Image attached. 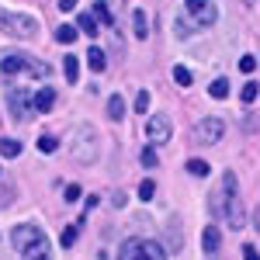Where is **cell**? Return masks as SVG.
<instances>
[{"instance_id": "1", "label": "cell", "mask_w": 260, "mask_h": 260, "mask_svg": "<svg viewBox=\"0 0 260 260\" xmlns=\"http://www.w3.org/2000/svg\"><path fill=\"white\" fill-rule=\"evenodd\" d=\"M219 184H222V191H225V198H222V215H225V222H229L233 229H243V201H240V187H236V174L225 170Z\"/></svg>"}, {"instance_id": "2", "label": "cell", "mask_w": 260, "mask_h": 260, "mask_svg": "<svg viewBox=\"0 0 260 260\" xmlns=\"http://www.w3.org/2000/svg\"><path fill=\"white\" fill-rule=\"evenodd\" d=\"M0 70L7 73V77H18V73H31L35 80H45L49 77V66L35 56H28V52H7L4 59H0Z\"/></svg>"}, {"instance_id": "3", "label": "cell", "mask_w": 260, "mask_h": 260, "mask_svg": "<svg viewBox=\"0 0 260 260\" xmlns=\"http://www.w3.org/2000/svg\"><path fill=\"white\" fill-rule=\"evenodd\" d=\"M0 31L11 35V39H31L39 31V21L31 18V14H14V11L0 7Z\"/></svg>"}, {"instance_id": "4", "label": "cell", "mask_w": 260, "mask_h": 260, "mask_svg": "<svg viewBox=\"0 0 260 260\" xmlns=\"http://www.w3.org/2000/svg\"><path fill=\"white\" fill-rule=\"evenodd\" d=\"M184 18L191 28H212L219 21V11L212 0H184Z\"/></svg>"}, {"instance_id": "5", "label": "cell", "mask_w": 260, "mask_h": 260, "mask_svg": "<svg viewBox=\"0 0 260 260\" xmlns=\"http://www.w3.org/2000/svg\"><path fill=\"white\" fill-rule=\"evenodd\" d=\"M7 108H11V115L21 121L31 118V94L24 90V87H11L7 90Z\"/></svg>"}, {"instance_id": "6", "label": "cell", "mask_w": 260, "mask_h": 260, "mask_svg": "<svg viewBox=\"0 0 260 260\" xmlns=\"http://www.w3.org/2000/svg\"><path fill=\"white\" fill-rule=\"evenodd\" d=\"M222 132H225V125H222L219 118H201L198 125H194V142H198V146H212V142L222 139Z\"/></svg>"}, {"instance_id": "7", "label": "cell", "mask_w": 260, "mask_h": 260, "mask_svg": "<svg viewBox=\"0 0 260 260\" xmlns=\"http://www.w3.org/2000/svg\"><path fill=\"white\" fill-rule=\"evenodd\" d=\"M45 233H42L39 225H31V222H21V225H14V233H11V243H14V250H24V246H31L35 240H42Z\"/></svg>"}, {"instance_id": "8", "label": "cell", "mask_w": 260, "mask_h": 260, "mask_svg": "<svg viewBox=\"0 0 260 260\" xmlns=\"http://www.w3.org/2000/svg\"><path fill=\"white\" fill-rule=\"evenodd\" d=\"M146 136H149L153 146L170 142V118H167V115H153V118L146 121Z\"/></svg>"}, {"instance_id": "9", "label": "cell", "mask_w": 260, "mask_h": 260, "mask_svg": "<svg viewBox=\"0 0 260 260\" xmlns=\"http://www.w3.org/2000/svg\"><path fill=\"white\" fill-rule=\"evenodd\" d=\"M21 260H52V246H49V240L42 236V240H35L31 246H24V250H21Z\"/></svg>"}, {"instance_id": "10", "label": "cell", "mask_w": 260, "mask_h": 260, "mask_svg": "<svg viewBox=\"0 0 260 260\" xmlns=\"http://www.w3.org/2000/svg\"><path fill=\"white\" fill-rule=\"evenodd\" d=\"M136 260H167V250L153 240H139V257Z\"/></svg>"}, {"instance_id": "11", "label": "cell", "mask_w": 260, "mask_h": 260, "mask_svg": "<svg viewBox=\"0 0 260 260\" xmlns=\"http://www.w3.org/2000/svg\"><path fill=\"white\" fill-rule=\"evenodd\" d=\"M201 246H205V253H219V246H222L219 225H205V233H201Z\"/></svg>"}, {"instance_id": "12", "label": "cell", "mask_w": 260, "mask_h": 260, "mask_svg": "<svg viewBox=\"0 0 260 260\" xmlns=\"http://www.w3.org/2000/svg\"><path fill=\"white\" fill-rule=\"evenodd\" d=\"M52 104H56V94H52V87H42L39 94L31 98V108H35V111H42V115H45Z\"/></svg>"}, {"instance_id": "13", "label": "cell", "mask_w": 260, "mask_h": 260, "mask_svg": "<svg viewBox=\"0 0 260 260\" xmlns=\"http://www.w3.org/2000/svg\"><path fill=\"white\" fill-rule=\"evenodd\" d=\"M132 28H136V39H149V21H146V11L142 7L132 11Z\"/></svg>"}, {"instance_id": "14", "label": "cell", "mask_w": 260, "mask_h": 260, "mask_svg": "<svg viewBox=\"0 0 260 260\" xmlns=\"http://www.w3.org/2000/svg\"><path fill=\"white\" fill-rule=\"evenodd\" d=\"M87 66H90L94 73H104V70H108V59H104V52H101L98 45H90V52H87Z\"/></svg>"}, {"instance_id": "15", "label": "cell", "mask_w": 260, "mask_h": 260, "mask_svg": "<svg viewBox=\"0 0 260 260\" xmlns=\"http://www.w3.org/2000/svg\"><path fill=\"white\" fill-rule=\"evenodd\" d=\"M108 118H111V121L125 118V98H121V94H115V98L108 101Z\"/></svg>"}, {"instance_id": "16", "label": "cell", "mask_w": 260, "mask_h": 260, "mask_svg": "<svg viewBox=\"0 0 260 260\" xmlns=\"http://www.w3.org/2000/svg\"><path fill=\"white\" fill-rule=\"evenodd\" d=\"M77 31H80V35H90V39H98V21L90 18V14H80V18H77Z\"/></svg>"}, {"instance_id": "17", "label": "cell", "mask_w": 260, "mask_h": 260, "mask_svg": "<svg viewBox=\"0 0 260 260\" xmlns=\"http://www.w3.org/2000/svg\"><path fill=\"white\" fill-rule=\"evenodd\" d=\"M77 35H80V31H77L73 24H59V28H56V42H59V45H73Z\"/></svg>"}, {"instance_id": "18", "label": "cell", "mask_w": 260, "mask_h": 260, "mask_svg": "<svg viewBox=\"0 0 260 260\" xmlns=\"http://www.w3.org/2000/svg\"><path fill=\"white\" fill-rule=\"evenodd\" d=\"M136 257H139V236L125 240V243H121V250H118V260H136Z\"/></svg>"}, {"instance_id": "19", "label": "cell", "mask_w": 260, "mask_h": 260, "mask_svg": "<svg viewBox=\"0 0 260 260\" xmlns=\"http://www.w3.org/2000/svg\"><path fill=\"white\" fill-rule=\"evenodd\" d=\"M62 73H66L70 83H77V77H80V62H77V56H66V59H62Z\"/></svg>"}, {"instance_id": "20", "label": "cell", "mask_w": 260, "mask_h": 260, "mask_svg": "<svg viewBox=\"0 0 260 260\" xmlns=\"http://www.w3.org/2000/svg\"><path fill=\"white\" fill-rule=\"evenodd\" d=\"M208 94H212L215 101L229 98V80H222V77H219V80H212V83H208Z\"/></svg>"}, {"instance_id": "21", "label": "cell", "mask_w": 260, "mask_h": 260, "mask_svg": "<svg viewBox=\"0 0 260 260\" xmlns=\"http://www.w3.org/2000/svg\"><path fill=\"white\" fill-rule=\"evenodd\" d=\"M0 156H21V142L18 139H0Z\"/></svg>"}, {"instance_id": "22", "label": "cell", "mask_w": 260, "mask_h": 260, "mask_svg": "<svg viewBox=\"0 0 260 260\" xmlns=\"http://www.w3.org/2000/svg\"><path fill=\"white\" fill-rule=\"evenodd\" d=\"M77 236H80V222H77V225H66V229H62V236H59V243L70 250V246L77 243Z\"/></svg>"}, {"instance_id": "23", "label": "cell", "mask_w": 260, "mask_h": 260, "mask_svg": "<svg viewBox=\"0 0 260 260\" xmlns=\"http://www.w3.org/2000/svg\"><path fill=\"white\" fill-rule=\"evenodd\" d=\"M94 21H101V24H111V11H108V4H94V14H90Z\"/></svg>"}, {"instance_id": "24", "label": "cell", "mask_w": 260, "mask_h": 260, "mask_svg": "<svg viewBox=\"0 0 260 260\" xmlns=\"http://www.w3.org/2000/svg\"><path fill=\"white\" fill-rule=\"evenodd\" d=\"M56 149H59L56 136H39V153H56Z\"/></svg>"}, {"instance_id": "25", "label": "cell", "mask_w": 260, "mask_h": 260, "mask_svg": "<svg viewBox=\"0 0 260 260\" xmlns=\"http://www.w3.org/2000/svg\"><path fill=\"white\" fill-rule=\"evenodd\" d=\"M174 83H177V87H191V70L174 66Z\"/></svg>"}, {"instance_id": "26", "label": "cell", "mask_w": 260, "mask_h": 260, "mask_svg": "<svg viewBox=\"0 0 260 260\" xmlns=\"http://www.w3.org/2000/svg\"><path fill=\"white\" fill-rule=\"evenodd\" d=\"M187 174H194V177H208V163H205V160H191V163H187Z\"/></svg>"}, {"instance_id": "27", "label": "cell", "mask_w": 260, "mask_h": 260, "mask_svg": "<svg viewBox=\"0 0 260 260\" xmlns=\"http://www.w3.org/2000/svg\"><path fill=\"white\" fill-rule=\"evenodd\" d=\"M156 163H160V156H156V149H153V146H146V149H142V167H149V170H153Z\"/></svg>"}, {"instance_id": "28", "label": "cell", "mask_w": 260, "mask_h": 260, "mask_svg": "<svg viewBox=\"0 0 260 260\" xmlns=\"http://www.w3.org/2000/svg\"><path fill=\"white\" fill-rule=\"evenodd\" d=\"M153 194H156V184H153V180H142V184H139V198L142 201H153Z\"/></svg>"}, {"instance_id": "29", "label": "cell", "mask_w": 260, "mask_h": 260, "mask_svg": "<svg viewBox=\"0 0 260 260\" xmlns=\"http://www.w3.org/2000/svg\"><path fill=\"white\" fill-rule=\"evenodd\" d=\"M136 111H139V115L149 111V90H139V94H136Z\"/></svg>"}, {"instance_id": "30", "label": "cell", "mask_w": 260, "mask_h": 260, "mask_svg": "<svg viewBox=\"0 0 260 260\" xmlns=\"http://www.w3.org/2000/svg\"><path fill=\"white\" fill-rule=\"evenodd\" d=\"M240 98L246 101V104H253V101H257V83L250 80V83H246V87H243V94H240Z\"/></svg>"}, {"instance_id": "31", "label": "cell", "mask_w": 260, "mask_h": 260, "mask_svg": "<svg viewBox=\"0 0 260 260\" xmlns=\"http://www.w3.org/2000/svg\"><path fill=\"white\" fill-rule=\"evenodd\" d=\"M240 70H243V73H253V70H257V56H243Z\"/></svg>"}, {"instance_id": "32", "label": "cell", "mask_w": 260, "mask_h": 260, "mask_svg": "<svg viewBox=\"0 0 260 260\" xmlns=\"http://www.w3.org/2000/svg\"><path fill=\"white\" fill-rule=\"evenodd\" d=\"M62 198L66 201H80V184H70V187L62 191Z\"/></svg>"}, {"instance_id": "33", "label": "cell", "mask_w": 260, "mask_h": 260, "mask_svg": "<svg viewBox=\"0 0 260 260\" xmlns=\"http://www.w3.org/2000/svg\"><path fill=\"white\" fill-rule=\"evenodd\" d=\"M243 260H260V253H257V246H253V243H246V246H243Z\"/></svg>"}, {"instance_id": "34", "label": "cell", "mask_w": 260, "mask_h": 260, "mask_svg": "<svg viewBox=\"0 0 260 260\" xmlns=\"http://www.w3.org/2000/svg\"><path fill=\"white\" fill-rule=\"evenodd\" d=\"M77 7V0H59V11H73Z\"/></svg>"}, {"instance_id": "35", "label": "cell", "mask_w": 260, "mask_h": 260, "mask_svg": "<svg viewBox=\"0 0 260 260\" xmlns=\"http://www.w3.org/2000/svg\"><path fill=\"white\" fill-rule=\"evenodd\" d=\"M246 4H250V7H253V4H257V0H246Z\"/></svg>"}]
</instances>
